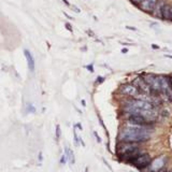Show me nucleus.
<instances>
[{
	"instance_id": "obj_13",
	"label": "nucleus",
	"mask_w": 172,
	"mask_h": 172,
	"mask_svg": "<svg viewBox=\"0 0 172 172\" xmlns=\"http://www.w3.org/2000/svg\"><path fill=\"white\" fill-rule=\"evenodd\" d=\"M65 155L67 157L68 161L70 162V165H74L75 164V157H74V153L69 149L68 146L65 147Z\"/></svg>"
},
{
	"instance_id": "obj_25",
	"label": "nucleus",
	"mask_w": 172,
	"mask_h": 172,
	"mask_svg": "<svg viewBox=\"0 0 172 172\" xmlns=\"http://www.w3.org/2000/svg\"><path fill=\"white\" fill-rule=\"evenodd\" d=\"M81 103H82V105H83V107H86V102H85V100H84V99H83L82 101H81Z\"/></svg>"
},
{
	"instance_id": "obj_26",
	"label": "nucleus",
	"mask_w": 172,
	"mask_h": 172,
	"mask_svg": "<svg viewBox=\"0 0 172 172\" xmlns=\"http://www.w3.org/2000/svg\"><path fill=\"white\" fill-rule=\"evenodd\" d=\"M39 160L42 161V153H39Z\"/></svg>"
},
{
	"instance_id": "obj_4",
	"label": "nucleus",
	"mask_w": 172,
	"mask_h": 172,
	"mask_svg": "<svg viewBox=\"0 0 172 172\" xmlns=\"http://www.w3.org/2000/svg\"><path fill=\"white\" fill-rule=\"evenodd\" d=\"M151 160H152V158H151V156L149 154H140L135 159L130 161V164L133 165L138 169H144V168H146L149 166Z\"/></svg>"
},
{
	"instance_id": "obj_12",
	"label": "nucleus",
	"mask_w": 172,
	"mask_h": 172,
	"mask_svg": "<svg viewBox=\"0 0 172 172\" xmlns=\"http://www.w3.org/2000/svg\"><path fill=\"white\" fill-rule=\"evenodd\" d=\"M165 6V2L164 1H159L158 0L157 3H156L155 8H154V10H153V15L156 17H158V18H161V12H162V8H164ZM162 20V18H161Z\"/></svg>"
},
{
	"instance_id": "obj_28",
	"label": "nucleus",
	"mask_w": 172,
	"mask_h": 172,
	"mask_svg": "<svg viewBox=\"0 0 172 172\" xmlns=\"http://www.w3.org/2000/svg\"><path fill=\"white\" fill-rule=\"evenodd\" d=\"M127 28H128V29H131V30H137V29H135V27H129V26H127Z\"/></svg>"
},
{
	"instance_id": "obj_5",
	"label": "nucleus",
	"mask_w": 172,
	"mask_h": 172,
	"mask_svg": "<svg viewBox=\"0 0 172 172\" xmlns=\"http://www.w3.org/2000/svg\"><path fill=\"white\" fill-rule=\"evenodd\" d=\"M139 150L138 143H133V142H121L119 144L117 149H116V152L119 156L125 155V154H129V153H132L135 151Z\"/></svg>"
},
{
	"instance_id": "obj_32",
	"label": "nucleus",
	"mask_w": 172,
	"mask_h": 172,
	"mask_svg": "<svg viewBox=\"0 0 172 172\" xmlns=\"http://www.w3.org/2000/svg\"><path fill=\"white\" fill-rule=\"evenodd\" d=\"M170 82H171V85H172V75L170 76Z\"/></svg>"
},
{
	"instance_id": "obj_2",
	"label": "nucleus",
	"mask_w": 172,
	"mask_h": 172,
	"mask_svg": "<svg viewBox=\"0 0 172 172\" xmlns=\"http://www.w3.org/2000/svg\"><path fill=\"white\" fill-rule=\"evenodd\" d=\"M167 157L166 156H159V157L155 158L154 160H151V162L149 164V166L144 169H146L147 172H157L159 170L164 169L165 166L167 164Z\"/></svg>"
},
{
	"instance_id": "obj_27",
	"label": "nucleus",
	"mask_w": 172,
	"mask_h": 172,
	"mask_svg": "<svg viewBox=\"0 0 172 172\" xmlns=\"http://www.w3.org/2000/svg\"><path fill=\"white\" fill-rule=\"evenodd\" d=\"M72 9H73V10H74V11H75V12H78V13H79V12H80V10H79V9H78V8H76V7H73V8H72Z\"/></svg>"
},
{
	"instance_id": "obj_23",
	"label": "nucleus",
	"mask_w": 172,
	"mask_h": 172,
	"mask_svg": "<svg viewBox=\"0 0 172 172\" xmlns=\"http://www.w3.org/2000/svg\"><path fill=\"white\" fill-rule=\"evenodd\" d=\"M152 48H154V50H159V46H158V45H155V44H152Z\"/></svg>"
},
{
	"instance_id": "obj_6",
	"label": "nucleus",
	"mask_w": 172,
	"mask_h": 172,
	"mask_svg": "<svg viewBox=\"0 0 172 172\" xmlns=\"http://www.w3.org/2000/svg\"><path fill=\"white\" fill-rule=\"evenodd\" d=\"M130 124L135 125V126H143L146 127L147 125H150L149 119L145 116L141 115V114H130L129 119H128Z\"/></svg>"
},
{
	"instance_id": "obj_29",
	"label": "nucleus",
	"mask_w": 172,
	"mask_h": 172,
	"mask_svg": "<svg viewBox=\"0 0 172 172\" xmlns=\"http://www.w3.org/2000/svg\"><path fill=\"white\" fill-rule=\"evenodd\" d=\"M165 57H167V58H171L172 59V55H166Z\"/></svg>"
},
{
	"instance_id": "obj_9",
	"label": "nucleus",
	"mask_w": 172,
	"mask_h": 172,
	"mask_svg": "<svg viewBox=\"0 0 172 172\" xmlns=\"http://www.w3.org/2000/svg\"><path fill=\"white\" fill-rule=\"evenodd\" d=\"M157 1L158 0H142L141 2L139 3V8L144 12L152 13L156 6V3H157Z\"/></svg>"
},
{
	"instance_id": "obj_30",
	"label": "nucleus",
	"mask_w": 172,
	"mask_h": 172,
	"mask_svg": "<svg viewBox=\"0 0 172 172\" xmlns=\"http://www.w3.org/2000/svg\"><path fill=\"white\" fill-rule=\"evenodd\" d=\"M121 52H123V53H127L128 50H127V48H124V50H123V51H121Z\"/></svg>"
},
{
	"instance_id": "obj_14",
	"label": "nucleus",
	"mask_w": 172,
	"mask_h": 172,
	"mask_svg": "<svg viewBox=\"0 0 172 172\" xmlns=\"http://www.w3.org/2000/svg\"><path fill=\"white\" fill-rule=\"evenodd\" d=\"M60 135H61V129H60L59 125H56V139L57 141L60 139Z\"/></svg>"
},
{
	"instance_id": "obj_22",
	"label": "nucleus",
	"mask_w": 172,
	"mask_h": 172,
	"mask_svg": "<svg viewBox=\"0 0 172 172\" xmlns=\"http://www.w3.org/2000/svg\"><path fill=\"white\" fill-rule=\"evenodd\" d=\"M75 127H78L79 128L80 130H83V128H82V126H81V124H80V123H78V124L75 125Z\"/></svg>"
},
{
	"instance_id": "obj_19",
	"label": "nucleus",
	"mask_w": 172,
	"mask_h": 172,
	"mask_svg": "<svg viewBox=\"0 0 172 172\" xmlns=\"http://www.w3.org/2000/svg\"><path fill=\"white\" fill-rule=\"evenodd\" d=\"M87 69L89 71H91V72H94V67H93V65H88L87 66Z\"/></svg>"
},
{
	"instance_id": "obj_34",
	"label": "nucleus",
	"mask_w": 172,
	"mask_h": 172,
	"mask_svg": "<svg viewBox=\"0 0 172 172\" xmlns=\"http://www.w3.org/2000/svg\"><path fill=\"white\" fill-rule=\"evenodd\" d=\"M169 172H172V171H169Z\"/></svg>"
},
{
	"instance_id": "obj_11",
	"label": "nucleus",
	"mask_w": 172,
	"mask_h": 172,
	"mask_svg": "<svg viewBox=\"0 0 172 172\" xmlns=\"http://www.w3.org/2000/svg\"><path fill=\"white\" fill-rule=\"evenodd\" d=\"M24 54H25L26 60H27V64H28V68L30 71H34V59L32 54L28 51V50H24Z\"/></svg>"
},
{
	"instance_id": "obj_15",
	"label": "nucleus",
	"mask_w": 172,
	"mask_h": 172,
	"mask_svg": "<svg viewBox=\"0 0 172 172\" xmlns=\"http://www.w3.org/2000/svg\"><path fill=\"white\" fill-rule=\"evenodd\" d=\"M73 137H74V142H75V144L78 145L79 144V138L80 137H78V135H76V130H75V127H74V129H73Z\"/></svg>"
},
{
	"instance_id": "obj_31",
	"label": "nucleus",
	"mask_w": 172,
	"mask_h": 172,
	"mask_svg": "<svg viewBox=\"0 0 172 172\" xmlns=\"http://www.w3.org/2000/svg\"><path fill=\"white\" fill-rule=\"evenodd\" d=\"M62 1H64V2H65V3H66V4H68V6H69V2H68L67 0H62Z\"/></svg>"
},
{
	"instance_id": "obj_3",
	"label": "nucleus",
	"mask_w": 172,
	"mask_h": 172,
	"mask_svg": "<svg viewBox=\"0 0 172 172\" xmlns=\"http://www.w3.org/2000/svg\"><path fill=\"white\" fill-rule=\"evenodd\" d=\"M159 82H160V93H164L168 99L172 101V85L170 82V76L159 75Z\"/></svg>"
},
{
	"instance_id": "obj_20",
	"label": "nucleus",
	"mask_w": 172,
	"mask_h": 172,
	"mask_svg": "<svg viewBox=\"0 0 172 172\" xmlns=\"http://www.w3.org/2000/svg\"><path fill=\"white\" fill-rule=\"evenodd\" d=\"M66 27H67V28L69 29V31H72V27H71V26L69 25L68 23H66Z\"/></svg>"
},
{
	"instance_id": "obj_16",
	"label": "nucleus",
	"mask_w": 172,
	"mask_h": 172,
	"mask_svg": "<svg viewBox=\"0 0 172 172\" xmlns=\"http://www.w3.org/2000/svg\"><path fill=\"white\" fill-rule=\"evenodd\" d=\"M28 112H32V113L36 112V109H34V107L32 105H30V103L28 105Z\"/></svg>"
},
{
	"instance_id": "obj_33",
	"label": "nucleus",
	"mask_w": 172,
	"mask_h": 172,
	"mask_svg": "<svg viewBox=\"0 0 172 172\" xmlns=\"http://www.w3.org/2000/svg\"><path fill=\"white\" fill-rule=\"evenodd\" d=\"M171 13H172V6H171Z\"/></svg>"
},
{
	"instance_id": "obj_21",
	"label": "nucleus",
	"mask_w": 172,
	"mask_h": 172,
	"mask_svg": "<svg viewBox=\"0 0 172 172\" xmlns=\"http://www.w3.org/2000/svg\"><path fill=\"white\" fill-rule=\"evenodd\" d=\"M131 1H132V2L135 3V4H139V3L141 2L142 0H131Z\"/></svg>"
},
{
	"instance_id": "obj_18",
	"label": "nucleus",
	"mask_w": 172,
	"mask_h": 172,
	"mask_svg": "<svg viewBox=\"0 0 172 172\" xmlns=\"http://www.w3.org/2000/svg\"><path fill=\"white\" fill-rule=\"evenodd\" d=\"M94 135H95V137H96V139H97V142H101V139L99 138L98 133H97L96 131H94Z\"/></svg>"
},
{
	"instance_id": "obj_8",
	"label": "nucleus",
	"mask_w": 172,
	"mask_h": 172,
	"mask_svg": "<svg viewBox=\"0 0 172 172\" xmlns=\"http://www.w3.org/2000/svg\"><path fill=\"white\" fill-rule=\"evenodd\" d=\"M121 93L123 95H126V96L129 97H135L137 95H139V89L135 87L133 84H124L121 87Z\"/></svg>"
},
{
	"instance_id": "obj_24",
	"label": "nucleus",
	"mask_w": 172,
	"mask_h": 172,
	"mask_svg": "<svg viewBox=\"0 0 172 172\" xmlns=\"http://www.w3.org/2000/svg\"><path fill=\"white\" fill-rule=\"evenodd\" d=\"M103 81H105V79H103V78H98V80H97V82H103Z\"/></svg>"
},
{
	"instance_id": "obj_10",
	"label": "nucleus",
	"mask_w": 172,
	"mask_h": 172,
	"mask_svg": "<svg viewBox=\"0 0 172 172\" xmlns=\"http://www.w3.org/2000/svg\"><path fill=\"white\" fill-rule=\"evenodd\" d=\"M161 18L165 20H172V13H171V4L165 3L162 12H161Z\"/></svg>"
},
{
	"instance_id": "obj_7",
	"label": "nucleus",
	"mask_w": 172,
	"mask_h": 172,
	"mask_svg": "<svg viewBox=\"0 0 172 172\" xmlns=\"http://www.w3.org/2000/svg\"><path fill=\"white\" fill-rule=\"evenodd\" d=\"M132 83H133V85H135V87L138 88L140 93L147 94V95H151V94H152V90H151L150 86L146 84V82L144 81L142 76H139V78H137V79H135Z\"/></svg>"
},
{
	"instance_id": "obj_1",
	"label": "nucleus",
	"mask_w": 172,
	"mask_h": 172,
	"mask_svg": "<svg viewBox=\"0 0 172 172\" xmlns=\"http://www.w3.org/2000/svg\"><path fill=\"white\" fill-rule=\"evenodd\" d=\"M151 138V132L143 126H135L125 128L119 133V140L121 142H133V143H141L147 141Z\"/></svg>"
},
{
	"instance_id": "obj_17",
	"label": "nucleus",
	"mask_w": 172,
	"mask_h": 172,
	"mask_svg": "<svg viewBox=\"0 0 172 172\" xmlns=\"http://www.w3.org/2000/svg\"><path fill=\"white\" fill-rule=\"evenodd\" d=\"M66 161H68L67 157H66V155L64 154V155L61 156V159H60V162H61V165H65L66 164Z\"/></svg>"
}]
</instances>
